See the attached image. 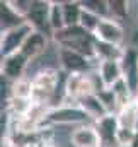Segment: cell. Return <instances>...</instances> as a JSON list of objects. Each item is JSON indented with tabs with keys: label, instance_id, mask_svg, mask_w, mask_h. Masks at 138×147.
<instances>
[{
	"label": "cell",
	"instance_id": "1",
	"mask_svg": "<svg viewBox=\"0 0 138 147\" xmlns=\"http://www.w3.org/2000/svg\"><path fill=\"white\" fill-rule=\"evenodd\" d=\"M53 39L58 43V46L75 50L96 62V43L97 39L94 34L87 33L82 26H73V28H63L62 31L55 33Z\"/></svg>",
	"mask_w": 138,
	"mask_h": 147
},
{
	"label": "cell",
	"instance_id": "2",
	"mask_svg": "<svg viewBox=\"0 0 138 147\" xmlns=\"http://www.w3.org/2000/svg\"><path fill=\"white\" fill-rule=\"evenodd\" d=\"M60 82V74L55 69H43L33 79V101L38 105H48Z\"/></svg>",
	"mask_w": 138,
	"mask_h": 147
},
{
	"label": "cell",
	"instance_id": "3",
	"mask_svg": "<svg viewBox=\"0 0 138 147\" xmlns=\"http://www.w3.org/2000/svg\"><path fill=\"white\" fill-rule=\"evenodd\" d=\"M92 121L85 111L78 105H63L46 113L43 123H55V125H89Z\"/></svg>",
	"mask_w": 138,
	"mask_h": 147
},
{
	"label": "cell",
	"instance_id": "4",
	"mask_svg": "<svg viewBox=\"0 0 138 147\" xmlns=\"http://www.w3.org/2000/svg\"><path fill=\"white\" fill-rule=\"evenodd\" d=\"M58 60L60 65L68 75H75V74H89L92 72V58L70 50V48H63L58 46Z\"/></svg>",
	"mask_w": 138,
	"mask_h": 147
},
{
	"label": "cell",
	"instance_id": "5",
	"mask_svg": "<svg viewBox=\"0 0 138 147\" xmlns=\"http://www.w3.org/2000/svg\"><path fill=\"white\" fill-rule=\"evenodd\" d=\"M51 3L48 0H31V7L29 12L26 16L27 24L43 34H53L51 28H50V12H51Z\"/></svg>",
	"mask_w": 138,
	"mask_h": 147
},
{
	"label": "cell",
	"instance_id": "6",
	"mask_svg": "<svg viewBox=\"0 0 138 147\" xmlns=\"http://www.w3.org/2000/svg\"><path fill=\"white\" fill-rule=\"evenodd\" d=\"M96 92L94 80H92V72L89 74H75L68 75L67 84H65V98L78 105V101L89 94Z\"/></svg>",
	"mask_w": 138,
	"mask_h": 147
},
{
	"label": "cell",
	"instance_id": "7",
	"mask_svg": "<svg viewBox=\"0 0 138 147\" xmlns=\"http://www.w3.org/2000/svg\"><path fill=\"white\" fill-rule=\"evenodd\" d=\"M34 29L29 26V24H24L17 29H12L9 33H3V38H2V48H0V62L5 60L7 57L10 55H15L22 50L24 43L27 36L33 33Z\"/></svg>",
	"mask_w": 138,
	"mask_h": 147
},
{
	"label": "cell",
	"instance_id": "8",
	"mask_svg": "<svg viewBox=\"0 0 138 147\" xmlns=\"http://www.w3.org/2000/svg\"><path fill=\"white\" fill-rule=\"evenodd\" d=\"M94 36L97 41H102V43L113 45V46H121L125 41V29L119 24V21L102 19Z\"/></svg>",
	"mask_w": 138,
	"mask_h": 147
},
{
	"label": "cell",
	"instance_id": "9",
	"mask_svg": "<svg viewBox=\"0 0 138 147\" xmlns=\"http://www.w3.org/2000/svg\"><path fill=\"white\" fill-rule=\"evenodd\" d=\"M121 72H123V79L126 80V84L130 86V89L133 91L135 99H137V92H138V51L135 48L125 50V55L121 58Z\"/></svg>",
	"mask_w": 138,
	"mask_h": 147
},
{
	"label": "cell",
	"instance_id": "10",
	"mask_svg": "<svg viewBox=\"0 0 138 147\" xmlns=\"http://www.w3.org/2000/svg\"><path fill=\"white\" fill-rule=\"evenodd\" d=\"M27 63H29V60H27L21 51L15 53V55H10V57H7L5 60L0 62L2 75H3L10 84L15 82V80H19V79H24V72H26V69H27Z\"/></svg>",
	"mask_w": 138,
	"mask_h": 147
},
{
	"label": "cell",
	"instance_id": "11",
	"mask_svg": "<svg viewBox=\"0 0 138 147\" xmlns=\"http://www.w3.org/2000/svg\"><path fill=\"white\" fill-rule=\"evenodd\" d=\"M101 137V147H119L118 142V118L116 115H107L106 118L94 123Z\"/></svg>",
	"mask_w": 138,
	"mask_h": 147
},
{
	"label": "cell",
	"instance_id": "12",
	"mask_svg": "<svg viewBox=\"0 0 138 147\" xmlns=\"http://www.w3.org/2000/svg\"><path fill=\"white\" fill-rule=\"evenodd\" d=\"M24 24H27L26 17L14 10L10 0H0V33H9Z\"/></svg>",
	"mask_w": 138,
	"mask_h": 147
},
{
	"label": "cell",
	"instance_id": "13",
	"mask_svg": "<svg viewBox=\"0 0 138 147\" xmlns=\"http://www.w3.org/2000/svg\"><path fill=\"white\" fill-rule=\"evenodd\" d=\"M72 144L75 147H101V137L94 123L80 125L72 132Z\"/></svg>",
	"mask_w": 138,
	"mask_h": 147
},
{
	"label": "cell",
	"instance_id": "14",
	"mask_svg": "<svg viewBox=\"0 0 138 147\" xmlns=\"http://www.w3.org/2000/svg\"><path fill=\"white\" fill-rule=\"evenodd\" d=\"M97 74L102 80L104 87L111 89L118 80L123 79V72H121V60H104L97 63Z\"/></svg>",
	"mask_w": 138,
	"mask_h": 147
},
{
	"label": "cell",
	"instance_id": "15",
	"mask_svg": "<svg viewBox=\"0 0 138 147\" xmlns=\"http://www.w3.org/2000/svg\"><path fill=\"white\" fill-rule=\"evenodd\" d=\"M78 106L85 111V115L92 120V123L102 120V118H106V116L109 115L107 110H106V106L102 105V101H101V98H99L96 92H92V94L82 98V99L78 101Z\"/></svg>",
	"mask_w": 138,
	"mask_h": 147
},
{
	"label": "cell",
	"instance_id": "16",
	"mask_svg": "<svg viewBox=\"0 0 138 147\" xmlns=\"http://www.w3.org/2000/svg\"><path fill=\"white\" fill-rule=\"evenodd\" d=\"M46 46H48V36L43 34V33H39V31H33V33L27 36L24 46H22V50H21V53L31 62L33 58L39 57V55L46 50Z\"/></svg>",
	"mask_w": 138,
	"mask_h": 147
},
{
	"label": "cell",
	"instance_id": "17",
	"mask_svg": "<svg viewBox=\"0 0 138 147\" xmlns=\"http://www.w3.org/2000/svg\"><path fill=\"white\" fill-rule=\"evenodd\" d=\"M116 118H118V125L119 127L137 130L138 128V101L133 99L130 105L123 106L116 113Z\"/></svg>",
	"mask_w": 138,
	"mask_h": 147
},
{
	"label": "cell",
	"instance_id": "18",
	"mask_svg": "<svg viewBox=\"0 0 138 147\" xmlns=\"http://www.w3.org/2000/svg\"><path fill=\"white\" fill-rule=\"evenodd\" d=\"M62 10H63V21H65V28H73V26H80V19L84 14V7L82 2H62Z\"/></svg>",
	"mask_w": 138,
	"mask_h": 147
},
{
	"label": "cell",
	"instance_id": "19",
	"mask_svg": "<svg viewBox=\"0 0 138 147\" xmlns=\"http://www.w3.org/2000/svg\"><path fill=\"white\" fill-rule=\"evenodd\" d=\"M125 55V50L123 46H113V45H107L102 41H97L96 43V62H104V60H121Z\"/></svg>",
	"mask_w": 138,
	"mask_h": 147
},
{
	"label": "cell",
	"instance_id": "20",
	"mask_svg": "<svg viewBox=\"0 0 138 147\" xmlns=\"http://www.w3.org/2000/svg\"><path fill=\"white\" fill-rule=\"evenodd\" d=\"M34 108V101L33 99H24V98H10L9 101V113L10 116H15L17 120H22L26 116H29V113Z\"/></svg>",
	"mask_w": 138,
	"mask_h": 147
},
{
	"label": "cell",
	"instance_id": "21",
	"mask_svg": "<svg viewBox=\"0 0 138 147\" xmlns=\"http://www.w3.org/2000/svg\"><path fill=\"white\" fill-rule=\"evenodd\" d=\"M111 91H113V94H114V98H116V101H118L119 110H121L123 106L130 105V103L135 99V94H133V91L130 89V86L126 84V80H125V79L118 80V82L111 87Z\"/></svg>",
	"mask_w": 138,
	"mask_h": 147
},
{
	"label": "cell",
	"instance_id": "22",
	"mask_svg": "<svg viewBox=\"0 0 138 147\" xmlns=\"http://www.w3.org/2000/svg\"><path fill=\"white\" fill-rule=\"evenodd\" d=\"M82 7L85 10L96 14L101 19H111L109 0H85V2H82Z\"/></svg>",
	"mask_w": 138,
	"mask_h": 147
},
{
	"label": "cell",
	"instance_id": "23",
	"mask_svg": "<svg viewBox=\"0 0 138 147\" xmlns=\"http://www.w3.org/2000/svg\"><path fill=\"white\" fill-rule=\"evenodd\" d=\"M10 98H24L33 99V80L19 79L10 84Z\"/></svg>",
	"mask_w": 138,
	"mask_h": 147
},
{
	"label": "cell",
	"instance_id": "24",
	"mask_svg": "<svg viewBox=\"0 0 138 147\" xmlns=\"http://www.w3.org/2000/svg\"><path fill=\"white\" fill-rule=\"evenodd\" d=\"M50 28L55 33L62 31L65 28V21H63V10H62V2H53L51 3V12H50Z\"/></svg>",
	"mask_w": 138,
	"mask_h": 147
},
{
	"label": "cell",
	"instance_id": "25",
	"mask_svg": "<svg viewBox=\"0 0 138 147\" xmlns=\"http://www.w3.org/2000/svg\"><path fill=\"white\" fill-rule=\"evenodd\" d=\"M130 2L126 0H109V10H111V19L121 21L128 16Z\"/></svg>",
	"mask_w": 138,
	"mask_h": 147
},
{
	"label": "cell",
	"instance_id": "26",
	"mask_svg": "<svg viewBox=\"0 0 138 147\" xmlns=\"http://www.w3.org/2000/svg\"><path fill=\"white\" fill-rule=\"evenodd\" d=\"M101 21H102L101 17H97L96 14H92V12H89V10H85V9H84L82 19H80V26H82L87 33L96 34V31H97V28H99Z\"/></svg>",
	"mask_w": 138,
	"mask_h": 147
},
{
	"label": "cell",
	"instance_id": "27",
	"mask_svg": "<svg viewBox=\"0 0 138 147\" xmlns=\"http://www.w3.org/2000/svg\"><path fill=\"white\" fill-rule=\"evenodd\" d=\"M137 135V130H131V128H123L119 127L118 128V142H119V147H130L133 139Z\"/></svg>",
	"mask_w": 138,
	"mask_h": 147
},
{
	"label": "cell",
	"instance_id": "28",
	"mask_svg": "<svg viewBox=\"0 0 138 147\" xmlns=\"http://www.w3.org/2000/svg\"><path fill=\"white\" fill-rule=\"evenodd\" d=\"M10 113L9 111H3L0 113V146L3 147V142L7 140V135H9V127H10Z\"/></svg>",
	"mask_w": 138,
	"mask_h": 147
},
{
	"label": "cell",
	"instance_id": "29",
	"mask_svg": "<svg viewBox=\"0 0 138 147\" xmlns=\"http://www.w3.org/2000/svg\"><path fill=\"white\" fill-rule=\"evenodd\" d=\"M10 5L14 7V10L17 14L26 17L27 12H29V7H31V0H10Z\"/></svg>",
	"mask_w": 138,
	"mask_h": 147
},
{
	"label": "cell",
	"instance_id": "30",
	"mask_svg": "<svg viewBox=\"0 0 138 147\" xmlns=\"http://www.w3.org/2000/svg\"><path fill=\"white\" fill-rule=\"evenodd\" d=\"M130 147H138V130H137V135H135V139H133V142H131Z\"/></svg>",
	"mask_w": 138,
	"mask_h": 147
},
{
	"label": "cell",
	"instance_id": "31",
	"mask_svg": "<svg viewBox=\"0 0 138 147\" xmlns=\"http://www.w3.org/2000/svg\"><path fill=\"white\" fill-rule=\"evenodd\" d=\"M2 38H3V33H0V48H2Z\"/></svg>",
	"mask_w": 138,
	"mask_h": 147
},
{
	"label": "cell",
	"instance_id": "32",
	"mask_svg": "<svg viewBox=\"0 0 138 147\" xmlns=\"http://www.w3.org/2000/svg\"><path fill=\"white\" fill-rule=\"evenodd\" d=\"M2 77H3V75H2V69H0V79H2Z\"/></svg>",
	"mask_w": 138,
	"mask_h": 147
},
{
	"label": "cell",
	"instance_id": "33",
	"mask_svg": "<svg viewBox=\"0 0 138 147\" xmlns=\"http://www.w3.org/2000/svg\"><path fill=\"white\" fill-rule=\"evenodd\" d=\"M137 101H138V92H137Z\"/></svg>",
	"mask_w": 138,
	"mask_h": 147
},
{
	"label": "cell",
	"instance_id": "34",
	"mask_svg": "<svg viewBox=\"0 0 138 147\" xmlns=\"http://www.w3.org/2000/svg\"><path fill=\"white\" fill-rule=\"evenodd\" d=\"M50 147H53V146H50Z\"/></svg>",
	"mask_w": 138,
	"mask_h": 147
},
{
	"label": "cell",
	"instance_id": "35",
	"mask_svg": "<svg viewBox=\"0 0 138 147\" xmlns=\"http://www.w3.org/2000/svg\"><path fill=\"white\" fill-rule=\"evenodd\" d=\"M137 130H138V128H137Z\"/></svg>",
	"mask_w": 138,
	"mask_h": 147
},
{
	"label": "cell",
	"instance_id": "36",
	"mask_svg": "<svg viewBox=\"0 0 138 147\" xmlns=\"http://www.w3.org/2000/svg\"><path fill=\"white\" fill-rule=\"evenodd\" d=\"M0 147H2V146H0Z\"/></svg>",
	"mask_w": 138,
	"mask_h": 147
}]
</instances>
